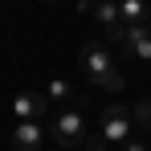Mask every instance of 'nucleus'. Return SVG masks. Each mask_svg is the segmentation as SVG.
Returning a JSON list of instances; mask_svg holds the SVG:
<instances>
[{
  "label": "nucleus",
  "instance_id": "1",
  "mask_svg": "<svg viewBox=\"0 0 151 151\" xmlns=\"http://www.w3.org/2000/svg\"><path fill=\"white\" fill-rule=\"evenodd\" d=\"M78 61H82V70H86V78H90L94 90H106V94H119V90H123L119 61H114V53L106 49L102 41H82Z\"/></svg>",
  "mask_w": 151,
  "mask_h": 151
},
{
  "label": "nucleus",
  "instance_id": "2",
  "mask_svg": "<svg viewBox=\"0 0 151 151\" xmlns=\"http://www.w3.org/2000/svg\"><path fill=\"white\" fill-rule=\"evenodd\" d=\"M98 139L106 147H114V143L123 147L127 139H135V110L123 106V102H110V106L98 114Z\"/></svg>",
  "mask_w": 151,
  "mask_h": 151
},
{
  "label": "nucleus",
  "instance_id": "3",
  "mask_svg": "<svg viewBox=\"0 0 151 151\" xmlns=\"http://www.w3.org/2000/svg\"><path fill=\"white\" fill-rule=\"evenodd\" d=\"M49 135L57 139V147L65 151H74V143H82V139H90V123H86V110L78 106V102H70L65 110H57L53 114V127H49Z\"/></svg>",
  "mask_w": 151,
  "mask_h": 151
},
{
  "label": "nucleus",
  "instance_id": "4",
  "mask_svg": "<svg viewBox=\"0 0 151 151\" xmlns=\"http://www.w3.org/2000/svg\"><path fill=\"white\" fill-rule=\"evenodd\" d=\"M45 110H49L45 90H21V94L12 98V119H17V123H41Z\"/></svg>",
  "mask_w": 151,
  "mask_h": 151
},
{
  "label": "nucleus",
  "instance_id": "5",
  "mask_svg": "<svg viewBox=\"0 0 151 151\" xmlns=\"http://www.w3.org/2000/svg\"><path fill=\"white\" fill-rule=\"evenodd\" d=\"M45 127L41 123H17L12 127V135H8V143H12V151H41L45 147Z\"/></svg>",
  "mask_w": 151,
  "mask_h": 151
},
{
  "label": "nucleus",
  "instance_id": "6",
  "mask_svg": "<svg viewBox=\"0 0 151 151\" xmlns=\"http://www.w3.org/2000/svg\"><path fill=\"white\" fill-rule=\"evenodd\" d=\"M119 17H123V25H151V8L143 4V0H123L119 4Z\"/></svg>",
  "mask_w": 151,
  "mask_h": 151
},
{
  "label": "nucleus",
  "instance_id": "7",
  "mask_svg": "<svg viewBox=\"0 0 151 151\" xmlns=\"http://www.w3.org/2000/svg\"><path fill=\"white\" fill-rule=\"evenodd\" d=\"M90 17L98 21V29H102V33H110L114 25H123V17H119V4H94V8H90Z\"/></svg>",
  "mask_w": 151,
  "mask_h": 151
},
{
  "label": "nucleus",
  "instance_id": "8",
  "mask_svg": "<svg viewBox=\"0 0 151 151\" xmlns=\"http://www.w3.org/2000/svg\"><path fill=\"white\" fill-rule=\"evenodd\" d=\"M45 98H61V102H65V106H70V98H74V86H70V82H65V78H53V82H49V86H45Z\"/></svg>",
  "mask_w": 151,
  "mask_h": 151
},
{
  "label": "nucleus",
  "instance_id": "9",
  "mask_svg": "<svg viewBox=\"0 0 151 151\" xmlns=\"http://www.w3.org/2000/svg\"><path fill=\"white\" fill-rule=\"evenodd\" d=\"M135 123L143 127V131H151V102H139L135 106Z\"/></svg>",
  "mask_w": 151,
  "mask_h": 151
},
{
  "label": "nucleus",
  "instance_id": "10",
  "mask_svg": "<svg viewBox=\"0 0 151 151\" xmlns=\"http://www.w3.org/2000/svg\"><path fill=\"white\" fill-rule=\"evenodd\" d=\"M119 151H147V143H143V139H127Z\"/></svg>",
  "mask_w": 151,
  "mask_h": 151
},
{
  "label": "nucleus",
  "instance_id": "11",
  "mask_svg": "<svg viewBox=\"0 0 151 151\" xmlns=\"http://www.w3.org/2000/svg\"><path fill=\"white\" fill-rule=\"evenodd\" d=\"M147 151H151V139H147Z\"/></svg>",
  "mask_w": 151,
  "mask_h": 151
},
{
  "label": "nucleus",
  "instance_id": "12",
  "mask_svg": "<svg viewBox=\"0 0 151 151\" xmlns=\"http://www.w3.org/2000/svg\"><path fill=\"white\" fill-rule=\"evenodd\" d=\"M65 151H70V147H65Z\"/></svg>",
  "mask_w": 151,
  "mask_h": 151
},
{
  "label": "nucleus",
  "instance_id": "13",
  "mask_svg": "<svg viewBox=\"0 0 151 151\" xmlns=\"http://www.w3.org/2000/svg\"><path fill=\"white\" fill-rule=\"evenodd\" d=\"M147 29H151V25H147Z\"/></svg>",
  "mask_w": 151,
  "mask_h": 151
}]
</instances>
